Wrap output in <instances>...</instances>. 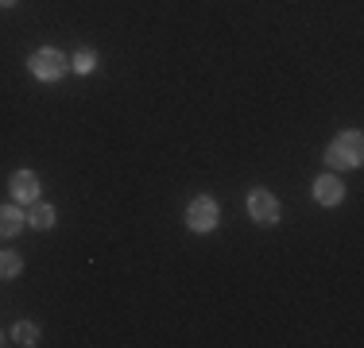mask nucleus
<instances>
[{"label":"nucleus","instance_id":"f257e3e1","mask_svg":"<svg viewBox=\"0 0 364 348\" xmlns=\"http://www.w3.org/2000/svg\"><path fill=\"white\" fill-rule=\"evenodd\" d=\"M364 155V136L360 132H341L333 143L326 147V163L333 170H345V167H357Z\"/></svg>","mask_w":364,"mask_h":348},{"label":"nucleus","instance_id":"f03ea898","mask_svg":"<svg viewBox=\"0 0 364 348\" xmlns=\"http://www.w3.org/2000/svg\"><path fill=\"white\" fill-rule=\"evenodd\" d=\"M218 221H221V209H218V202L213 197H194V202L186 205V224L194 232H213L218 229Z\"/></svg>","mask_w":364,"mask_h":348},{"label":"nucleus","instance_id":"7ed1b4c3","mask_svg":"<svg viewBox=\"0 0 364 348\" xmlns=\"http://www.w3.org/2000/svg\"><path fill=\"white\" fill-rule=\"evenodd\" d=\"M63 70H66L63 50H55V47H39L36 55H31V74H36L39 82H58V77H63Z\"/></svg>","mask_w":364,"mask_h":348},{"label":"nucleus","instance_id":"20e7f679","mask_svg":"<svg viewBox=\"0 0 364 348\" xmlns=\"http://www.w3.org/2000/svg\"><path fill=\"white\" fill-rule=\"evenodd\" d=\"M248 217L256 224H275L279 221V197L267 194V190H252L248 194Z\"/></svg>","mask_w":364,"mask_h":348},{"label":"nucleus","instance_id":"39448f33","mask_svg":"<svg viewBox=\"0 0 364 348\" xmlns=\"http://www.w3.org/2000/svg\"><path fill=\"white\" fill-rule=\"evenodd\" d=\"M8 190H12V197L16 202H36L39 197V174L36 170H16L12 178H8Z\"/></svg>","mask_w":364,"mask_h":348},{"label":"nucleus","instance_id":"423d86ee","mask_svg":"<svg viewBox=\"0 0 364 348\" xmlns=\"http://www.w3.org/2000/svg\"><path fill=\"white\" fill-rule=\"evenodd\" d=\"M314 197L322 205H341V197H345L341 178H337V174H322V178L314 182Z\"/></svg>","mask_w":364,"mask_h":348},{"label":"nucleus","instance_id":"0eeeda50","mask_svg":"<svg viewBox=\"0 0 364 348\" xmlns=\"http://www.w3.org/2000/svg\"><path fill=\"white\" fill-rule=\"evenodd\" d=\"M23 232V213L16 205H0V240H12Z\"/></svg>","mask_w":364,"mask_h":348},{"label":"nucleus","instance_id":"6e6552de","mask_svg":"<svg viewBox=\"0 0 364 348\" xmlns=\"http://www.w3.org/2000/svg\"><path fill=\"white\" fill-rule=\"evenodd\" d=\"M23 221H31V229H50V224H55V205L31 202V209L23 213Z\"/></svg>","mask_w":364,"mask_h":348},{"label":"nucleus","instance_id":"1a4fd4ad","mask_svg":"<svg viewBox=\"0 0 364 348\" xmlns=\"http://www.w3.org/2000/svg\"><path fill=\"white\" fill-rule=\"evenodd\" d=\"M12 341L16 344H39V325H31V321H20V325L12 329Z\"/></svg>","mask_w":364,"mask_h":348},{"label":"nucleus","instance_id":"9d476101","mask_svg":"<svg viewBox=\"0 0 364 348\" xmlns=\"http://www.w3.org/2000/svg\"><path fill=\"white\" fill-rule=\"evenodd\" d=\"M23 271V259L16 251H0V278H16Z\"/></svg>","mask_w":364,"mask_h":348},{"label":"nucleus","instance_id":"9b49d317","mask_svg":"<svg viewBox=\"0 0 364 348\" xmlns=\"http://www.w3.org/2000/svg\"><path fill=\"white\" fill-rule=\"evenodd\" d=\"M70 62H74L77 74H90V70L97 66V55H93V50H77V55L70 58Z\"/></svg>","mask_w":364,"mask_h":348},{"label":"nucleus","instance_id":"f8f14e48","mask_svg":"<svg viewBox=\"0 0 364 348\" xmlns=\"http://www.w3.org/2000/svg\"><path fill=\"white\" fill-rule=\"evenodd\" d=\"M16 4V0H0V8H12Z\"/></svg>","mask_w":364,"mask_h":348},{"label":"nucleus","instance_id":"ddd939ff","mask_svg":"<svg viewBox=\"0 0 364 348\" xmlns=\"http://www.w3.org/2000/svg\"><path fill=\"white\" fill-rule=\"evenodd\" d=\"M0 341H4V337H0Z\"/></svg>","mask_w":364,"mask_h":348}]
</instances>
